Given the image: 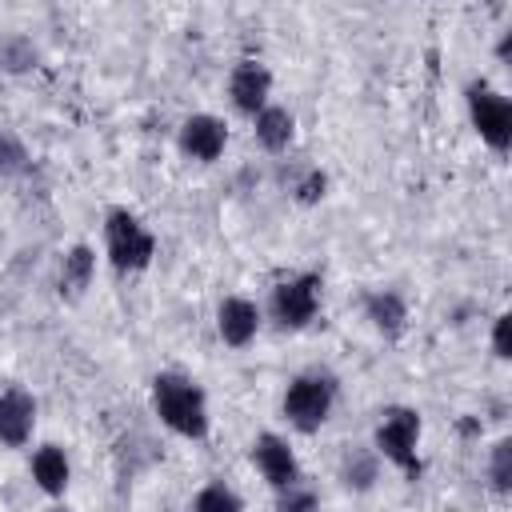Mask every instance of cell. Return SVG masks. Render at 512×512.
<instances>
[{
  "label": "cell",
  "mask_w": 512,
  "mask_h": 512,
  "mask_svg": "<svg viewBox=\"0 0 512 512\" xmlns=\"http://www.w3.org/2000/svg\"><path fill=\"white\" fill-rule=\"evenodd\" d=\"M460 432H464V436H480V420H472V416L460 420Z\"/></svg>",
  "instance_id": "25"
},
{
  "label": "cell",
  "mask_w": 512,
  "mask_h": 512,
  "mask_svg": "<svg viewBox=\"0 0 512 512\" xmlns=\"http://www.w3.org/2000/svg\"><path fill=\"white\" fill-rule=\"evenodd\" d=\"M508 52H512V28H508V32L500 36V44H496V56H500V60H508Z\"/></svg>",
  "instance_id": "24"
},
{
  "label": "cell",
  "mask_w": 512,
  "mask_h": 512,
  "mask_svg": "<svg viewBox=\"0 0 512 512\" xmlns=\"http://www.w3.org/2000/svg\"><path fill=\"white\" fill-rule=\"evenodd\" d=\"M380 476V456L376 452H348L344 464H340V480L352 488V492H368Z\"/></svg>",
  "instance_id": "16"
},
{
  "label": "cell",
  "mask_w": 512,
  "mask_h": 512,
  "mask_svg": "<svg viewBox=\"0 0 512 512\" xmlns=\"http://www.w3.org/2000/svg\"><path fill=\"white\" fill-rule=\"evenodd\" d=\"M36 428V400L24 388L0 392V444L4 448H24Z\"/></svg>",
  "instance_id": "10"
},
{
  "label": "cell",
  "mask_w": 512,
  "mask_h": 512,
  "mask_svg": "<svg viewBox=\"0 0 512 512\" xmlns=\"http://www.w3.org/2000/svg\"><path fill=\"white\" fill-rule=\"evenodd\" d=\"M252 460H256L260 476H264L276 492H284V488H292V484L300 480L296 452H292L288 440L276 436V432H260V436H256V444H252Z\"/></svg>",
  "instance_id": "7"
},
{
  "label": "cell",
  "mask_w": 512,
  "mask_h": 512,
  "mask_svg": "<svg viewBox=\"0 0 512 512\" xmlns=\"http://www.w3.org/2000/svg\"><path fill=\"white\" fill-rule=\"evenodd\" d=\"M508 328H512V316H508V312H500V316H496V324H492V352H496L500 360H508V356H512Z\"/></svg>",
  "instance_id": "23"
},
{
  "label": "cell",
  "mask_w": 512,
  "mask_h": 512,
  "mask_svg": "<svg viewBox=\"0 0 512 512\" xmlns=\"http://www.w3.org/2000/svg\"><path fill=\"white\" fill-rule=\"evenodd\" d=\"M276 512H320V500H316V492H308V488L292 484V488H284V492H280Z\"/></svg>",
  "instance_id": "21"
},
{
  "label": "cell",
  "mask_w": 512,
  "mask_h": 512,
  "mask_svg": "<svg viewBox=\"0 0 512 512\" xmlns=\"http://www.w3.org/2000/svg\"><path fill=\"white\" fill-rule=\"evenodd\" d=\"M488 480L500 496H508L512 488V440H496L492 444V456H488Z\"/></svg>",
  "instance_id": "18"
},
{
  "label": "cell",
  "mask_w": 512,
  "mask_h": 512,
  "mask_svg": "<svg viewBox=\"0 0 512 512\" xmlns=\"http://www.w3.org/2000/svg\"><path fill=\"white\" fill-rule=\"evenodd\" d=\"M224 144H228V124H224L220 116L196 112V116H188V120L180 124V148H184V156H192V160H200V164L220 160Z\"/></svg>",
  "instance_id": "8"
},
{
  "label": "cell",
  "mask_w": 512,
  "mask_h": 512,
  "mask_svg": "<svg viewBox=\"0 0 512 512\" xmlns=\"http://www.w3.org/2000/svg\"><path fill=\"white\" fill-rule=\"evenodd\" d=\"M0 64H4L8 72H24V68L36 64V48H32L28 40H4V44H0Z\"/></svg>",
  "instance_id": "20"
},
{
  "label": "cell",
  "mask_w": 512,
  "mask_h": 512,
  "mask_svg": "<svg viewBox=\"0 0 512 512\" xmlns=\"http://www.w3.org/2000/svg\"><path fill=\"white\" fill-rule=\"evenodd\" d=\"M92 268H96V256L88 244H76L68 256H64V268H60V292L68 300L84 296V288L92 284Z\"/></svg>",
  "instance_id": "15"
},
{
  "label": "cell",
  "mask_w": 512,
  "mask_h": 512,
  "mask_svg": "<svg viewBox=\"0 0 512 512\" xmlns=\"http://www.w3.org/2000/svg\"><path fill=\"white\" fill-rule=\"evenodd\" d=\"M420 412L416 408H404V404H392L380 412V424H376V456H384L388 464H396L408 480H420L424 464H420Z\"/></svg>",
  "instance_id": "2"
},
{
  "label": "cell",
  "mask_w": 512,
  "mask_h": 512,
  "mask_svg": "<svg viewBox=\"0 0 512 512\" xmlns=\"http://www.w3.org/2000/svg\"><path fill=\"white\" fill-rule=\"evenodd\" d=\"M364 316L372 320V328L384 336V340H400L404 324H408V304L400 292H368L364 296Z\"/></svg>",
  "instance_id": "12"
},
{
  "label": "cell",
  "mask_w": 512,
  "mask_h": 512,
  "mask_svg": "<svg viewBox=\"0 0 512 512\" xmlns=\"http://www.w3.org/2000/svg\"><path fill=\"white\" fill-rule=\"evenodd\" d=\"M260 328V308L248 296H224L216 308V332L228 348H248Z\"/></svg>",
  "instance_id": "11"
},
{
  "label": "cell",
  "mask_w": 512,
  "mask_h": 512,
  "mask_svg": "<svg viewBox=\"0 0 512 512\" xmlns=\"http://www.w3.org/2000/svg\"><path fill=\"white\" fill-rule=\"evenodd\" d=\"M104 244H108V260L120 272H144L156 256V236L128 208H112L104 216Z\"/></svg>",
  "instance_id": "4"
},
{
  "label": "cell",
  "mask_w": 512,
  "mask_h": 512,
  "mask_svg": "<svg viewBox=\"0 0 512 512\" xmlns=\"http://www.w3.org/2000/svg\"><path fill=\"white\" fill-rule=\"evenodd\" d=\"M332 404H336V376H328V372H300V376L288 380L280 408H284V420L296 432L312 436L328 420Z\"/></svg>",
  "instance_id": "3"
},
{
  "label": "cell",
  "mask_w": 512,
  "mask_h": 512,
  "mask_svg": "<svg viewBox=\"0 0 512 512\" xmlns=\"http://www.w3.org/2000/svg\"><path fill=\"white\" fill-rule=\"evenodd\" d=\"M152 408L176 436H184V440L208 436V400L196 380H188L180 372H160L152 380Z\"/></svg>",
  "instance_id": "1"
},
{
  "label": "cell",
  "mask_w": 512,
  "mask_h": 512,
  "mask_svg": "<svg viewBox=\"0 0 512 512\" xmlns=\"http://www.w3.org/2000/svg\"><path fill=\"white\" fill-rule=\"evenodd\" d=\"M48 512H68V508H48Z\"/></svg>",
  "instance_id": "26"
},
{
  "label": "cell",
  "mask_w": 512,
  "mask_h": 512,
  "mask_svg": "<svg viewBox=\"0 0 512 512\" xmlns=\"http://www.w3.org/2000/svg\"><path fill=\"white\" fill-rule=\"evenodd\" d=\"M252 120H256V140H260L264 152H284V148L292 144V136H296V120H292V112L280 108V104L260 108Z\"/></svg>",
  "instance_id": "13"
},
{
  "label": "cell",
  "mask_w": 512,
  "mask_h": 512,
  "mask_svg": "<svg viewBox=\"0 0 512 512\" xmlns=\"http://www.w3.org/2000/svg\"><path fill=\"white\" fill-rule=\"evenodd\" d=\"M188 512H244V504H240V496H236L228 484H204V488L192 496Z\"/></svg>",
  "instance_id": "17"
},
{
  "label": "cell",
  "mask_w": 512,
  "mask_h": 512,
  "mask_svg": "<svg viewBox=\"0 0 512 512\" xmlns=\"http://www.w3.org/2000/svg\"><path fill=\"white\" fill-rule=\"evenodd\" d=\"M24 148H20V140H12V136H0V172H20L24 168Z\"/></svg>",
  "instance_id": "22"
},
{
  "label": "cell",
  "mask_w": 512,
  "mask_h": 512,
  "mask_svg": "<svg viewBox=\"0 0 512 512\" xmlns=\"http://www.w3.org/2000/svg\"><path fill=\"white\" fill-rule=\"evenodd\" d=\"M320 288H324V284H320L316 272H300V276L276 284V288H272V300H268L272 320H276L280 328H288V332L312 324L316 312H320Z\"/></svg>",
  "instance_id": "6"
},
{
  "label": "cell",
  "mask_w": 512,
  "mask_h": 512,
  "mask_svg": "<svg viewBox=\"0 0 512 512\" xmlns=\"http://www.w3.org/2000/svg\"><path fill=\"white\" fill-rule=\"evenodd\" d=\"M68 476H72V468H68L64 448L44 444V448H36V452H32V480H36V484H40L48 496H64Z\"/></svg>",
  "instance_id": "14"
},
{
  "label": "cell",
  "mask_w": 512,
  "mask_h": 512,
  "mask_svg": "<svg viewBox=\"0 0 512 512\" xmlns=\"http://www.w3.org/2000/svg\"><path fill=\"white\" fill-rule=\"evenodd\" d=\"M324 192H328V176H324L320 168H308V172L292 184L296 204H320V200H324Z\"/></svg>",
  "instance_id": "19"
},
{
  "label": "cell",
  "mask_w": 512,
  "mask_h": 512,
  "mask_svg": "<svg viewBox=\"0 0 512 512\" xmlns=\"http://www.w3.org/2000/svg\"><path fill=\"white\" fill-rule=\"evenodd\" d=\"M464 100H468V116H472V128L480 132V140L492 152H508V144H512V104H508V96L496 92L488 80H472L464 88Z\"/></svg>",
  "instance_id": "5"
},
{
  "label": "cell",
  "mask_w": 512,
  "mask_h": 512,
  "mask_svg": "<svg viewBox=\"0 0 512 512\" xmlns=\"http://www.w3.org/2000/svg\"><path fill=\"white\" fill-rule=\"evenodd\" d=\"M268 92H272V72L260 60H240L228 76V96L244 116H256L260 108H268Z\"/></svg>",
  "instance_id": "9"
}]
</instances>
